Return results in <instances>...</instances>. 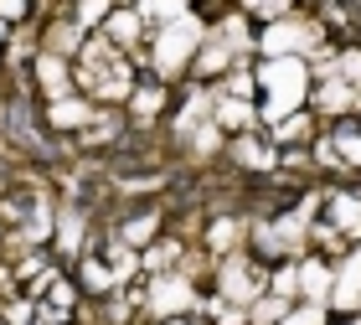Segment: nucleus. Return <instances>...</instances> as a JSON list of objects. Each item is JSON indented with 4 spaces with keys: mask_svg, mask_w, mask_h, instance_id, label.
Instances as JSON below:
<instances>
[{
    "mask_svg": "<svg viewBox=\"0 0 361 325\" xmlns=\"http://www.w3.org/2000/svg\"><path fill=\"white\" fill-rule=\"evenodd\" d=\"M202 42H207V21H202L196 11L180 16V21H171V26H160V31H155V47H150V73L160 78V83H166V78L191 73Z\"/></svg>",
    "mask_w": 361,
    "mask_h": 325,
    "instance_id": "f257e3e1",
    "label": "nucleus"
},
{
    "mask_svg": "<svg viewBox=\"0 0 361 325\" xmlns=\"http://www.w3.org/2000/svg\"><path fill=\"white\" fill-rule=\"evenodd\" d=\"M253 47L264 57H305L320 47V21H310V16H279V21H269L264 31L253 37Z\"/></svg>",
    "mask_w": 361,
    "mask_h": 325,
    "instance_id": "f03ea898",
    "label": "nucleus"
},
{
    "mask_svg": "<svg viewBox=\"0 0 361 325\" xmlns=\"http://www.w3.org/2000/svg\"><path fill=\"white\" fill-rule=\"evenodd\" d=\"M269 289V269L258 264V258H248V253H227V258H217V300H227V305H248L258 300Z\"/></svg>",
    "mask_w": 361,
    "mask_h": 325,
    "instance_id": "7ed1b4c3",
    "label": "nucleus"
},
{
    "mask_svg": "<svg viewBox=\"0 0 361 325\" xmlns=\"http://www.w3.org/2000/svg\"><path fill=\"white\" fill-rule=\"evenodd\" d=\"M150 320H176V315H186L196 310V284H191V274H150V284H145V305H140Z\"/></svg>",
    "mask_w": 361,
    "mask_h": 325,
    "instance_id": "20e7f679",
    "label": "nucleus"
},
{
    "mask_svg": "<svg viewBox=\"0 0 361 325\" xmlns=\"http://www.w3.org/2000/svg\"><path fill=\"white\" fill-rule=\"evenodd\" d=\"M331 310H341V315H361V243L336 264V284H331Z\"/></svg>",
    "mask_w": 361,
    "mask_h": 325,
    "instance_id": "39448f33",
    "label": "nucleus"
},
{
    "mask_svg": "<svg viewBox=\"0 0 361 325\" xmlns=\"http://www.w3.org/2000/svg\"><path fill=\"white\" fill-rule=\"evenodd\" d=\"M31 73H37V88H42L47 104H57V99H68V93H78V83H73V62H68V57L37 52V57H31Z\"/></svg>",
    "mask_w": 361,
    "mask_h": 325,
    "instance_id": "423d86ee",
    "label": "nucleus"
},
{
    "mask_svg": "<svg viewBox=\"0 0 361 325\" xmlns=\"http://www.w3.org/2000/svg\"><path fill=\"white\" fill-rule=\"evenodd\" d=\"M227 155H233L243 171H253V176L279 171V145H274V140H258L253 129H248V135H233V140H227Z\"/></svg>",
    "mask_w": 361,
    "mask_h": 325,
    "instance_id": "0eeeda50",
    "label": "nucleus"
},
{
    "mask_svg": "<svg viewBox=\"0 0 361 325\" xmlns=\"http://www.w3.org/2000/svg\"><path fill=\"white\" fill-rule=\"evenodd\" d=\"M93 114H98L93 99H83V93H68V99L47 104V129H57V135H83V129L93 124Z\"/></svg>",
    "mask_w": 361,
    "mask_h": 325,
    "instance_id": "6e6552de",
    "label": "nucleus"
},
{
    "mask_svg": "<svg viewBox=\"0 0 361 325\" xmlns=\"http://www.w3.org/2000/svg\"><path fill=\"white\" fill-rule=\"evenodd\" d=\"M310 104H315L320 114H336V119L346 114V119H351V114L361 109V88L346 83V78H320V83L310 88Z\"/></svg>",
    "mask_w": 361,
    "mask_h": 325,
    "instance_id": "1a4fd4ad",
    "label": "nucleus"
},
{
    "mask_svg": "<svg viewBox=\"0 0 361 325\" xmlns=\"http://www.w3.org/2000/svg\"><path fill=\"white\" fill-rule=\"evenodd\" d=\"M160 222H166V212H155V207H145V212H129V217H119V227H114V238H119L124 248L145 253V248H150V243L160 238Z\"/></svg>",
    "mask_w": 361,
    "mask_h": 325,
    "instance_id": "9d476101",
    "label": "nucleus"
},
{
    "mask_svg": "<svg viewBox=\"0 0 361 325\" xmlns=\"http://www.w3.org/2000/svg\"><path fill=\"white\" fill-rule=\"evenodd\" d=\"M212 124L222 135H248L258 124V104H243V99H227V93H212Z\"/></svg>",
    "mask_w": 361,
    "mask_h": 325,
    "instance_id": "9b49d317",
    "label": "nucleus"
},
{
    "mask_svg": "<svg viewBox=\"0 0 361 325\" xmlns=\"http://www.w3.org/2000/svg\"><path fill=\"white\" fill-rule=\"evenodd\" d=\"M160 109H166V83H160L155 73H145L140 83H135V93H129V119L145 129V124L160 119Z\"/></svg>",
    "mask_w": 361,
    "mask_h": 325,
    "instance_id": "f8f14e48",
    "label": "nucleus"
},
{
    "mask_svg": "<svg viewBox=\"0 0 361 325\" xmlns=\"http://www.w3.org/2000/svg\"><path fill=\"white\" fill-rule=\"evenodd\" d=\"M145 31H150V26H145V16H140L135 6H119V11L104 21V37L119 47V52H135V47L145 42Z\"/></svg>",
    "mask_w": 361,
    "mask_h": 325,
    "instance_id": "ddd939ff",
    "label": "nucleus"
},
{
    "mask_svg": "<svg viewBox=\"0 0 361 325\" xmlns=\"http://www.w3.org/2000/svg\"><path fill=\"white\" fill-rule=\"evenodd\" d=\"M233 62H243L233 47H227L217 31H207V42H202V52H196V62H191V73L196 78H222L227 68H233Z\"/></svg>",
    "mask_w": 361,
    "mask_h": 325,
    "instance_id": "4468645a",
    "label": "nucleus"
},
{
    "mask_svg": "<svg viewBox=\"0 0 361 325\" xmlns=\"http://www.w3.org/2000/svg\"><path fill=\"white\" fill-rule=\"evenodd\" d=\"M83 42H88V31L78 26L73 16H68V21H52V26L42 31V52H52V57H68V62L78 57V47H83Z\"/></svg>",
    "mask_w": 361,
    "mask_h": 325,
    "instance_id": "2eb2a0df",
    "label": "nucleus"
},
{
    "mask_svg": "<svg viewBox=\"0 0 361 325\" xmlns=\"http://www.w3.org/2000/svg\"><path fill=\"white\" fill-rule=\"evenodd\" d=\"M331 284H336V269L325 264V258H300V295L305 300H315V305H325L331 300Z\"/></svg>",
    "mask_w": 361,
    "mask_h": 325,
    "instance_id": "dca6fc26",
    "label": "nucleus"
},
{
    "mask_svg": "<svg viewBox=\"0 0 361 325\" xmlns=\"http://www.w3.org/2000/svg\"><path fill=\"white\" fill-rule=\"evenodd\" d=\"M124 119L129 114H119V109H98L93 114V124L83 129V135H78V150H98V145H114L124 135Z\"/></svg>",
    "mask_w": 361,
    "mask_h": 325,
    "instance_id": "f3484780",
    "label": "nucleus"
},
{
    "mask_svg": "<svg viewBox=\"0 0 361 325\" xmlns=\"http://www.w3.org/2000/svg\"><path fill=\"white\" fill-rule=\"evenodd\" d=\"M186 258V243L180 238H160L140 253V274H176V264Z\"/></svg>",
    "mask_w": 361,
    "mask_h": 325,
    "instance_id": "a211bd4d",
    "label": "nucleus"
},
{
    "mask_svg": "<svg viewBox=\"0 0 361 325\" xmlns=\"http://www.w3.org/2000/svg\"><path fill=\"white\" fill-rule=\"evenodd\" d=\"M269 140L279 145V150H300V145H310V140H315V119H310V114L300 109V114H289V119H279Z\"/></svg>",
    "mask_w": 361,
    "mask_h": 325,
    "instance_id": "6ab92c4d",
    "label": "nucleus"
},
{
    "mask_svg": "<svg viewBox=\"0 0 361 325\" xmlns=\"http://www.w3.org/2000/svg\"><path fill=\"white\" fill-rule=\"evenodd\" d=\"M331 150H336V166H346V171H361V129L346 119V124H336L331 135Z\"/></svg>",
    "mask_w": 361,
    "mask_h": 325,
    "instance_id": "aec40b11",
    "label": "nucleus"
},
{
    "mask_svg": "<svg viewBox=\"0 0 361 325\" xmlns=\"http://www.w3.org/2000/svg\"><path fill=\"white\" fill-rule=\"evenodd\" d=\"M37 305H47V310H57V315H68V320H73V310H78V284L57 269V274H52V284L42 289V300H37Z\"/></svg>",
    "mask_w": 361,
    "mask_h": 325,
    "instance_id": "412c9836",
    "label": "nucleus"
},
{
    "mask_svg": "<svg viewBox=\"0 0 361 325\" xmlns=\"http://www.w3.org/2000/svg\"><path fill=\"white\" fill-rule=\"evenodd\" d=\"M238 243H243V222H238V217L222 212V217L207 222V248H212V253L227 258V253H238Z\"/></svg>",
    "mask_w": 361,
    "mask_h": 325,
    "instance_id": "4be33fe9",
    "label": "nucleus"
},
{
    "mask_svg": "<svg viewBox=\"0 0 361 325\" xmlns=\"http://www.w3.org/2000/svg\"><path fill=\"white\" fill-rule=\"evenodd\" d=\"M135 11L145 16V26H171L180 16H191V0H135Z\"/></svg>",
    "mask_w": 361,
    "mask_h": 325,
    "instance_id": "5701e85b",
    "label": "nucleus"
},
{
    "mask_svg": "<svg viewBox=\"0 0 361 325\" xmlns=\"http://www.w3.org/2000/svg\"><path fill=\"white\" fill-rule=\"evenodd\" d=\"M119 11V0H73V21L83 31H104V21Z\"/></svg>",
    "mask_w": 361,
    "mask_h": 325,
    "instance_id": "b1692460",
    "label": "nucleus"
},
{
    "mask_svg": "<svg viewBox=\"0 0 361 325\" xmlns=\"http://www.w3.org/2000/svg\"><path fill=\"white\" fill-rule=\"evenodd\" d=\"M217 93H227V99H243V104H253V93H258V78H253V68H248V62L227 68V73H222V88H217Z\"/></svg>",
    "mask_w": 361,
    "mask_h": 325,
    "instance_id": "393cba45",
    "label": "nucleus"
},
{
    "mask_svg": "<svg viewBox=\"0 0 361 325\" xmlns=\"http://www.w3.org/2000/svg\"><path fill=\"white\" fill-rule=\"evenodd\" d=\"M289 310H294V300H279V295H269V289H264V295L248 305V325H279Z\"/></svg>",
    "mask_w": 361,
    "mask_h": 325,
    "instance_id": "a878e982",
    "label": "nucleus"
},
{
    "mask_svg": "<svg viewBox=\"0 0 361 325\" xmlns=\"http://www.w3.org/2000/svg\"><path fill=\"white\" fill-rule=\"evenodd\" d=\"M269 295H279V300H294V295H300V264L269 269Z\"/></svg>",
    "mask_w": 361,
    "mask_h": 325,
    "instance_id": "bb28decb",
    "label": "nucleus"
},
{
    "mask_svg": "<svg viewBox=\"0 0 361 325\" xmlns=\"http://www.w3.org/2000/svg\"><path fill=\"white\" fill-rule=\"evenodd\" d=\"M325 315H331V305H315V300H305V305H294V310L279 320V325H325Z\"/></svg>",
    "mask_w": 361,
    "mask_h": 325,
    "instance_id": "cd10ccee",
    "label": "nucleus"
},
{
    "mask_svg": "<svg viewBox=\"0 0 361 325\" xmlns=\"http://www.w3.org/2000/svg\"><path fill=\"white\" fill-rule=\"evenodd\" d=\"M243 6H248V16H264V26L289 16V0H243Z\"/></svg>",
    "mask_w": 361,
    "mask_h": 325,
    "instance_id": "c85d7f7f",
    "label": "nucleus"
},
{
    "mask_svg": "<svg viewBox=\"0 0 361 325\" xmlns=\"http://www.w3.org/2000/svg\"><path fill=\"white\" fill-rule=\"evenodd\" d=\"M26 16H31V0H0V21H6V26H11V21L21 26Z\"/></svg>",
    "mask_w": 361,
    "mask_h": 325,
    "instance_id": "c756f323",
    "label": "nucleus"
},
{
    "mask_svg": "<svg viewBox=\"0 0 361 325\" xmlns=\"http://www.w3.org/2000/svg\"><path fill=\"white\" fill-rule=\"evenodd\" d=\"M6 42H11V26H6V21H0V52H6Z\"/></svg>",
    "mask_w": 361,
    "mask_h": 325,
    "instance_id": "7c9ffc66",
    "label": "nucleus"
},
{
    "mask_svg": "<svg viewBox=\"0 0 361 325\" xmlns=\"http://www.w3.org/2000/svg\"><path fill=\"white\" fill-rule=\"evenodd\" d=\"M346 325H361V315H351V320H346Z\"/></svg>",
    "mask_w": 361,
    "mask_h": 325,
    "instance_id": "2f4dec72",
    "label": "nucleus"
}]
</instances>
